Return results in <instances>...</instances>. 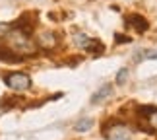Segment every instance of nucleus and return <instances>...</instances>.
I'll return each mask as SVG.
<instances>
[{"instance_id":"obj_1","label":"nucleus","mask_w":157,"mask_h":140,"mask_svg":"<svg viewBox=\"0 0 157 140\" xmlns=\"http://www.w3.org/2000/svg\"><path fill=\"white\" fill-rule=\"evenodd\" d=\"M4 45L8 47L12 53H16L17 57H21V54L31 57V54H35V51H37V43L29 37V33L20 29V27H16V26H12L8 31L4 33Z\"/></svg>"},{"instance_id":"obj_2","label":"nucleus","mask_w":157,"mask_h":140,"mask_svg":"<svg viewBox=\"0 0 157 140\" xmlns=\"http://www.w3.org/2000/svg\"><path fill=\"white\" fill-rule=\"evenodd\" d=\"M74 45L83 49V51H87V53H93V54H101L105 49L99 39H93V37H89V35L82 33V31L74 33Z\"/></svg>"},{"instance_id":"obj_3","label":"nucleus","mask_w":157,"mask_h":140,"mask_svg":"<svg viewBox=\"0 0 157 140\" xmlns=\"http://www.w3.org/2000/svg\"><path fill=\"white\" fill-rule=\"evenodd\" d=\"M103 136L107 140H130L132 129L124 123H111L103 129Z\"/></svg>"},{"instance_id":"obj_4","label":"nucleus","mask_w":157,"mask_h":140,"mask_svg":"<svg viewBox=\"0 0 157 140\" xmlns=\"http://www.w3.org/2000/svg\"><path fill=\"white\" fill-rule=\"evenodd\" d=\"M6 86L14 92H25V90L31 88V78H29L25 72H10L8 76L4 78Z\"/></svg>"},{"instance_id":"obj_5","label":"nucleus","mask_w":157,"mask_h":140,"mask_svg":"<svg viewBox=\"0 0 157 140\" xmlns=\"http://www.w3.org/2000/svg\"><path fill=\"white\" fill-rule=\"evenodd\" d=\"M56 45H58V35H56V33H52V31H43V33H39V37H37V47L45 49V51H51V49H54Z\"/></svg>"},{"instance_id":"obj_6","label":"nucleus","mask_w":157,"mask_h":140,"mask_svg":"<svg viewBox=\"0 0 157 140\" xmlns=\"http://www.w3.org/2000/svg\"><path fill=\"white\" fill-rule=\"evenodd\" d=\"M111 95H113V86L111 84H105V86H101L97 92L91 95V103H101V101H105L107 97H111Z\"/></svg>"},{"instance_id":"obj_7","label":"nucleus","mask_w":157,"mask_h":140,"mask_svg":"<svg viewBox=\"0 0 157 140\" xmlns=\"http://www.w3.org/2000/svg\"><path fill=\"white\" fill-rule=\"evenodd\" d=\"M128 22H130V26L134 27L136 31H140V33L146 31V29L149 27V26H147V20H146L144 16H140V14H132V16L128 18Z\"/></svg>"},{"instance_id":"obj_8","label":"nucleus","mask_w":157,"mask_h":140,"mask_svg":"<svg viewBox=\"0 0 157 140\" xmlns=\"http://www.w3.org/2000/svg\"><path fill=\"white\" fill-rule=\"evenodd\" d=\"M146 113H147V117H144V119L147 121V129L149 130H157V109L147 107Z\"/></svg>"},{"instance_id":"obj_9","label":"nucleus","mask_w":157,"mask_h":140,"mask_svg":"<svg viewBox=\"0 0 157 140\" xmlns=\"http://www.w3.org/2000/svg\"><path fill=\"white\" fill-rule=\"evenodd\" d=\"M91 126H93V121H91V119H89V117H82V119L74 125V130H76V132H87Z\"/></svg>"},{"instance_id":"obj_10","label":"nucleus","mask_w":157,"mask_h":140,"mask_svg":"<svg viewBox=\"0 0 157 140\" xmlns=\"http://www.w3.org/2000/svg\"><path fill=\"white\" fill-rule=\"evenodd\" d=\"M126 78H128V68H120L118 74H117V84H118V86H122V84L126 82Z\"/></svg>"},{"instance_id":"obj_11","label":"nucleus","mask_w":157,"mask_h":140,"mask_svg":"<svg viewBox=\"0 0 157 140\" xmlns=\"http://www.w3.org/2000/svg\"><path fill=\"white\" fill-rule=\"evenodd\" d=\"M142 58H157V51H147Z\"/></svg>"},{"instance_id":"obj_12","label":"nucleus","mask_w":157,"mask_h":140,"mask_svg":"<svg viewBox=\"0 0 157 140\" xmlns=\"http://www.w3.org/2000/svg\"><path fill=\"white\" fill-rule=\"evenodd\" d=\"M128 37H126V35H117V43H128Z\"/></svg>"},{"instance_id":"obj_13","label":"nucleus","mask_w":157,"mask_h":140,"mask_svg":"<svg viewBox=\"0 0 157 140\" xmlns=\"http://www.w3.org/2000/svg\"><path fill=\"white\" fill-rule=\"evenodd\" d=\"M10 29V26H2V23H0V33H6Z\"/></svg>"}]
</instances>
